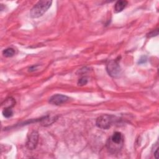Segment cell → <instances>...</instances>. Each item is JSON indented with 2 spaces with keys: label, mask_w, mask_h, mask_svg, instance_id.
<instances>
[{
  "label": "cell",
  "mask_w": 159,
  "mask_h": 159,
  "mask_svg": "<svg viewBox=\"0 0 159 159\" xmlns=\"http://www.w3.org/2000/svg\"><path fill=\"white\" fill-rule=\"evenodd\" d=\"M124 136L120 132H115L107 140L106 147L109 152L116 153L119 152L124 145Z\"/></svg>",
  "instance_id": "cell-1"
},
{
  "label": "cell",
  "mask_w": 159,
  "mask_h": 159,
  "mask_svg": "<svg viewBox=\"0 0 159 159\" xmlns=\"http://www.w3.org/2000/svg\"><path fill=\"white\" fill-rule=\"evenodd\" d=\"M52 3V1H39L30 10V17L32 18H38L45 14L50 8Z\"/></svg>",
  "instance_id": "cell-2"
},
{
  "label": "cell",
  "mask_w": 159,
  "mask_h": 159,
  "mask_svg": "<svg viewBox=\"0 0 159 159\" xmlns=\"http://www.w3.org/2000/svg\"><path fill=\"white\" fill-rule=\"evenodd\" d=\"M116 117L109 115L103 114L98 117L96 121V125L98 127L102 129H108L116 120Z\"/></svg>",
  "instance_id": "cell-3"
},
{
  "label": "cell",
  "mask_w": 159,
  "mask_h": 159,
  "mask_svg": "<svg viewBox=\"0 0 159 159\" xmlns=\"http://www.w3.org/2000/svg\"><path fill=\"white\" fill-rule=\"evenodd\" d=\"M106 70L108 74L113 77L117 78L121 74V68L119 65V61L117 60H112L108 62L106 66Z\"/></svg>",
  "instance_id": "cell-4"
},
{
  "label": "cell",
  "mask_w": 159,
  "mask_h": 159,
  "mask_svg": "<svg viewBox=\"0 0 159 159\" xmlns=\"http://www.w3.org/2000/svg\"><path fill=\"white\" fill-rule=\"evenodd\" d=\"M70 100V98L66 95L61 94H56L52 96L48 100V102L53 105H60L66 103Z\"/></svg>",
  "instance_id": "cell-5"
},
{
  "label": "cell",
  "mask_w": 159,
  "mask_h": 159,
  "mask_svg": "<svg viewBox=\"0 0 159 159\" xmlns=\"http://www.w3.org/2000/svg\"><path fill=\"white\" fill-rule=\"evenodd\" d=\"M39 140V134L37 131H32L28 136L26 146L29 150H34L36 148Z\"/></svg>",
  "instance_id": "cell-6"
},
{
  "label": "cell",
  "mask_w": 159,
  "mask_h": 159,
  "mask_svg": "<svg viewBox=\"0 0 159 159\" xmlns=\"http://www.w3.org/2000/svg\"><path fill=\"white\" fill-rule=\"evenodd\" d=\"M127 4L128 2L127 1H117L114 5V12L118 13L122 11Z\"/></svg>",
  "instance_id": "cell-7"
},
{
  "label": "cell",
  "mask_w": 159,
  "mask_h": 159,
  "mask_svg": "<svg viewBox=\"0 0 159 159\" xmlns=\"http://www.w3.org/2000/svg\"><path fill=\"white\" fill-rule=\"evenodd\" d=\"M2 54L6 57H11L14 55L15 50L12 48H7L2 51Z\"/></svg>",
  "instance_id": "cell-8"
},
{
  "label": "cell",
  "mask_w": 159,
  "mask_h": 159,
  "mask_svg": "<svg viewBox=\"0 0 159 159\" xmlns=\"http://www.w3.org/2000/svg\"><path fill=\"white\" fill-rule=\"evenodd\" d=\"M2 115L6 118H9L12 116L13 111L11 107H4L2 111Z\"/></svg>",
  "instance_id": "cell-9"
},
{
  "label": "cell",
  "mask_w": 159,
  "mask_h": 159,
  "mask_svg": "<svg viewBox=\"0 0 159 159\" xmlns=\"http://www.w3.org/2000/svg\"><path fill=\"white\" fill-rule=\"evenodd\" d=\"M88 78L86 77V76H83V77H81V78H80L78 80V84L80 85V86H84L85 84H87L88 83Z\"/></svg>",
  "instance_id": "cell-10"
},
{
  "label": "cell",
  "mask_w": 159,
  "mask_h": 159,
  "mask_svg": "<svg viewBox=\"0 0 159 159\" xmlns=\"http://www.w3.org/2000/svg\"><path fill=\"white\" fill-rule=\"evenodd\" d=\"M158 34V29L157 28L155 30H153V31H152L149 34H147V37H152L157 36Z\"/></svg>",
  "instance_id": "cell-11"
},
{
  "label": "cell",
  "mask_w": 159,
  "mask_h": 159,
  "mask_svg": "<svg viewBox=\"0 0 159 159\" xmlns=\"http://www.w3.org/2000/svg\"><path fill=\"white\" fill-rule=\"evenodd\" d=\"M146 61H147V57H142L140 58V59L139 60V61L138 63H139V64H142V63H145Z\"/></svg>",
  "instance_id": "cell-12"
}]
</instances>
